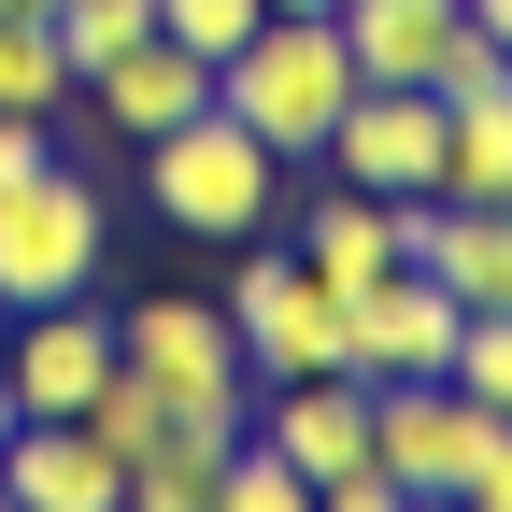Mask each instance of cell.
Here are the masks:
<instances>
[{"label": "cell", "mask_w": 512, "mask_h": 512, "mask_svg": "<svg viewBox=\"0 0 512 512\" xmlns=\"http://www.w3.org/2000/svg\"><path fill=\"white\" fill-rule=\"evenodd\" d=\"M0 512H15V484H0Z\"/></svg>", "instance_id": "28"}, {"label": "cell", "mask_w": 512, "mask_h": 512, "mask_svg": "<svg viewBox=\"0 0 512 512\" xmlns=\"http://www.w3.org/2000/svg\"><path fill=\"white\" fill-rule=\"evenodd\" d=\"M157 29H171L185 57H242V29H256V0H157Z\"/></svg>", "instance_id": "21"}, {"label": "cell", "mask_w": 512, "mask_h": 512, "mask_svg": "<svg viewBox=\"0 0 512 512\" xmlns=\"http://www.w3.org/2000/svg\"><path fill=\"white\" fill-rule=\"evenodd\" d=\"M200 100H214V57H185V43L157 29V43H128L114 72H86V86H72L57 143H157V128H185Z\"/></svg>", "instance_id": "9"}, {"label": "cell", "mask_w": 512, "mask_h": 512, "mask_svg": "<svg viewBox=\"0 0 512 512\" xmlns=\"http://www.w3.org/2000/svg\"><path fill=\"white\" fill-rule=\"evenodd\" d=\"M143 200H157L171 242L242 256V242H271V214H285V157L256 143L228 100H200L185 128H157V143H143Z\"/></svg>", "instance_id": "1"}, {"label": "cell", "mask_w": 512, "mask_h": 512, "mask_svg": "<svg viewBox=\"0 0 512 512\" xmlns=\"http://www.w3.org/2000/svg\"><path fill=\"white\" fill-rule=\"evenodd\" d=\"M470 29H484V43H498V57H512V0H470Z\"/></svg>", "instance_id": "24"}, {"label": "cell", "mask_w": 512, "mask_h": 512, "mask_svg": "<svg viewBox=\"0 0 512 512\" xmlns=\"http://www.w3.org/2000/svg\"><path fill=\"white\" fill-rule=\"evenodd\" d=\"M43 29H57V57H72V86H86V72H114L128 43H157V0H57Z\"/></svg>", "instance_id": "18"}, {"label": "cell", "mask_w": 512, "mask_h": 512, "mask_svg": "<svg viewBox=\"0 0 512 512\" xmlns=\"http://www.w3.org/2000/svg\"><path fill=\"white\" fill-rule=\"evenodd\" d=\"M114 370H143L157 399L214 413V427H242V399H256V370H242V342H228V299H185V285L114 313Z\"/></svg>", "instance_id": "5"}, {"label": "cell", "mask_w": 512, "mask_h": 512, "mask_svg": "<svg viewBox=\"0 0 512 512\" xmlns=\"http://www.w3.org/2000/svg\"><path fill=\"white\" fill-rule=\"evenodd\" d=\"M313 171L370 185V200H441V86H356Z\"/></svg>", "instance_id": "8"}, {"label": "cell", "mask_w": 512, "mask_h": 512, "mask_svg": "<svg viewBox=\"0 0 512 512\" xmlns=\"http://www.w3.org/2000/svg\"><path fill=\"white\" fill-rule=\"evenodd\" d=\"M0 484H15V512H128V470H114V441L86 413H15Z\"/></svg>", "instance_id": "12"}, {"label": "cell", "mask_w": 512, "mask_h": 512, "mask_svg": "<svg viewBox=\"0 0 512 512\" xmlns=\"http://www.w3.org/2000/svg\"><path fill=\"white\" fill-rule=\"evenodd\" d=\"M0 114H72V57H57V29L43 15H0Z\"/></svg>", "instance_id": "17"}, {"label": "cell", "mask_w": 512, "mask_h": 512, "mask_svg": "<svg viewBox=\"0 0 512 512\" xmlns=\"http://www.w3.org/2000/svg\"><path fill=\"white\" fill-rule=\"evenodd\" d=\"M100 256H114V200H100V171L57 143L43 171L0 185V313H43V299H86L100 285Z\"/></svg>", "instance_id": "3"}, {"label": "cell", "mask_w": 512, "mask_h": 512, "mask_svg": "<svg viewBox=\"0 0 512 512\" xmlns=\"http://www.w3.org/2000/svg\"><path fill=\"white\" fill-rule=\"evenodd\" d=\"M484 399L456 370H399V384H370V470L399 484V498H456L470 484V456H484Z\"/></svg>", "instance_id": "6"}, {"label": "cell", "mask_w": 512, "mask_h": 512, "mask_svg": "<svg viewBox=\"0 0 512 512\" xmlns=\"http://www.w3.org/2000/svg\"><path fill=\"white\" fill-rule=\"evenodd\" d=\"M456 512H512V427H484V456H470V484H456Z\"/></svg>", "instance_id": "22"}, {"label": "cell", "mask_w": 512, "mask_h": 512, "mask_svg": "<svg viewBox=\"0 0 512 512\" xmlns=\"http://www.w3.org/2000/svg\"><path fill=\"white\" fill-rule=\"evenodd\" d=\"M256 15H342V0H256Z\"/></svg>", "instance_id": "25"}, {"label": "cell", "mask_w": 512, "mask_h": 512, "mask_svg": "<svg viewBox=\"0 0 512 512\" xmlns=\"http://www.w3.org/2000/svg\"><path fill=\"white\" fill-rule=\"evenodd\" d=\"M328 29L356 43V86H441V57L470 43V0H342Z\"/></svg>", "instance_id": "13"}, {"label": "cell", "mask_w": 512, "mask_h": 512, "mask_svg": "<svg viewBox=\"0 0 512 512\" xmlns=\"http://www.w3.org/2000/svg\"><path fill=\"white\" fill-rule=\"evenodd\" d=\"M441 370H456L470 384V399L512 427V313H470V328H456V356H441Z\"/></svg>", "instance_id": "20"}, {"label": "cell", "mask_w": 512, "mask_h": 512, "mask_svg": "<svg viewBox=\"0 0 512 512\" xmlns=\"http://www.w3.org/2000/svg\"><path fill=\"white\" fill-rule=\"evenodd\" d=\"M242 427L271 441V456H285L299 484H356V470H370V384H356V370L256 384V399H242Z\"/></svg>", "instance_id": "10"}, {"label": "cell", "mask_w": 512, "mask_h": 512, "mask_svg": "<svg viewBox=\"0 0 512 512\" xmlns=\"http://www.w3.org/2000/svg\"><path fill=\"white\" fill-rule=\"evenodd\" d=\"M228 342H242L256 384L342 370V285L313 271L299 242H242V271H228Z\"/></svg>", "instance_id": "4"}, {"label": "cell", "mask_w": 512, "mask_h": 512, "mask_svg": "<svg viewBox=\"0 0 512 512\" xmlns=\"http://www.w3.org/2000/svg\"><path fill=\"white\" fill-rule=\"evenodd\" d=\"M0 441H15V370H0Z\"/></svg>", "instance_id": "26"}, {"label": "cell", "mask_w": 512, "mask_h": 512, "mask_svg": "<svg viewBox=\"0 0 512 512\" xmlns=\"http://www.w3.org/2000/svg\"><path fill=\"white\" fill-rule=\"evenodd\" d=\"M299 256H313V271H328V285H370L384 271V256H399V228H384V200H370V185H313V214H299Z\"/></svg>", "instance_id": "16"}, {"label": "cell", "mask_w": 512, "mask_h": 512, "mask_svg": "<svg viewBox=\"0 0 512 512\" xmlns=\"http://www.w3.org/2000/svg\"><path fill=\"white\" fill-rule=\"evenodd\" d=\"M470 313L441 299V271H413V256H384L370 285H342V370L356 384H399V370H441L456 356Z\"/></svg>", "instance_id": "7"}, {"label": "cell", "mask_w": 512, "mask_h": 512, "mask_svg": "<svg viewBox=\"0 0 512 512\" xmlns=\"http://www.w3.org/2000/svg\"><path fill=\"white\" fill-rule=\"evenodd\" d=\"M214 100L299 171V157H328V128H342V100H356V43H342L328 15H256L242 57H214Z\"/></svg>", "instance_id": "2"}, {"label": "cell", "mask_w": 512, "mask_h": 512, "mask_svg": "<svg viewBox=\"0 0 512 512\" xmlns=\"http://www.w3.org/2000/svg\"><path fill=\"white\" fill-rule=\"evenodd\" d=\"M214 512H313V484H299L271 441L242 427V441H228V470H214Z\"/></svg>", "instance_id": "19"}, {"label": "cell", "mask_w": 512, "mask_h": 512, "mask_svg": "<svg viewBox=\"0 0 512 512\" xmlns=\"http://www.w3.org/2000/svg\"><path fill=\"white\" fill-rule=\"evenodd\" d=\"M228 441H242V427H214V413H185V399H171V413H157V427L114 456V470H128V512H214Z\"/></svg>", "instance_id": "14"}, {"label": "cell", "mask_w": 512, "mask_h": 512, "mask_svg": "<svg viewBox=\"0 0 512 512\" xmlns=\"http://www.w3.org/2000/svg\"><path fill=\"white\" fill-rule=\"evenodd\" d=\"M0 15H57V0H0Z\"/></svg>", "instance_id": "27"}, {"label": "cell", "mask_w": 512, "mask_h": 512, "mask_svg": "<svg viewBox=\"0 0 512 512\" xmlns=\"http://www.w3.org/2000/svg\"><path fill=\"white\" fill-rule=\"evenodd\" d=\"M313 512H427V498H399L384 470H356V484H313Z\"/></svg>", "instance_id": "23"}, {"label": "cell", "mask_w": 512, "mask_h": 512, "mask_svg": "<svg viewBox=\"0 0 512 512\" xmlns=\"http://www.w3.org/2000/svg\"><path fill=\"white\" fill-rule=\"evenodd\" d=\"M441 200H498L512 214V72L441 100Z\"/></svg>", "instance_id": "15"}, {"label": "cell", "mask_w": 512, "mask_h": 512, "mask_svg": "<svg viewBox=\"0 0 512 512\" xmlns=\"http://www.w3.org/2000/svg\"><path fill=\"white\" fill-rule=\"evenodd\" d=\"M0 370H15V413H86L114 384V313L86 299H43V313H0Z\"/></svg>", "instance_id": "11"}]
</instances>
